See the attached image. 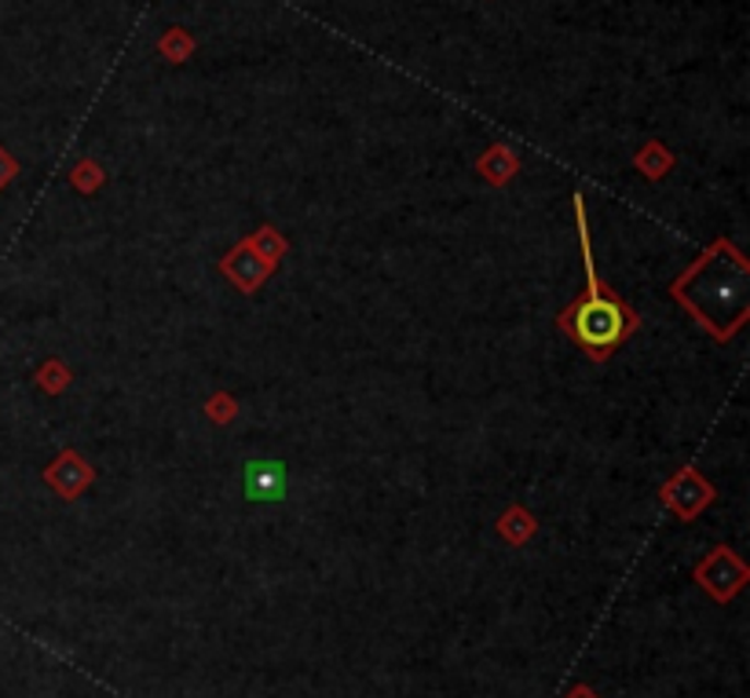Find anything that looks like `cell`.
<instances>
[{
    "instance_id": "obj_1",
    "label": "cell",
    "mask_w": 750,
    "mask_h": 698,
    "mask_svg": "<svg viewBox=\"0 0 750 698\" xmlns=\"http://www.w3.org/2000/svg\"><path fill=\"white\" fill-rule=\"evenodd\" d=\"M678 296L689 304L695 315H700L706 326L717 333H728L743 318L747 311V278H743V264L722 260V249H714L703 260V267H695L681 278Z\"/></svg>"
},
{
    "instance_id": "obj_2",
    "label": "cell",
    "mask_w": 750,
    "mask_h": 698,
    "mask_svg": "<svg viewBox=\"0 0 750 698\" xmlns=\"http://www.w3.org/2000/svg\"><path fill=\"white\" fill-rule=\"evenodd\" d=\"M589 300L575 307V315L567 326L575 329V337L586 344L593 356H608V348H615L619 337L626 333L630 318L623 315V307L612 304V300H604L597 293V278H593V264H589Z\"/></svg>"
},
{
    "instance_id": "obj_3",
    "label": "cell",
    "mask_w": 750,
    "mask_h": 698,
    "mask_svg": "<svg viewBox=\"0 0 750 698\" xmlns=\"http://www.w3.org/2000/svg\"><path fill=\"white\" fill-rule=\"evenodd\" d=\"M286 493V468L275 461H250L245 465V498L250 501H278Z\"/></svg>"
}]
</instances>
